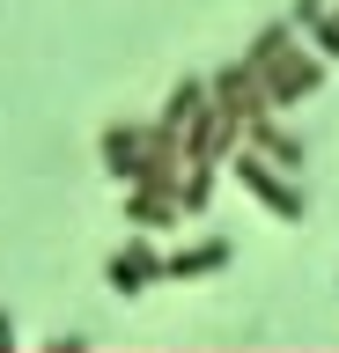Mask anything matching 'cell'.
<instances>
[{"instance_id":"12","label":"cell","mask_w":339,"mask_h":353,"mask_svg":"<svg viewBox=\"0 0 339 353\" xmlns=\"http://www.w3.org/2000/svg\"><path fill=\"white\" fill-rule=\"evenodd\" d=\"M45 353H89V339H52Z\"/></svg>"},{"instance_id":"10","label":"cell","mask_w":339,"mask_h":353,"mask_svg":"<svg viewBox=\"0 0 339 353\" xmlns=\"http://www.w3.org/2000/svg\"><path fill=\"white\" fill-rule=\"evenodd\" d=\"M126 221H140V228H177V206L170 199H148V192H126Z\"/></svg>"},{"instance_id":"4","label":"cell","mask_w":339,"mask_h":353,"mask_svg":"<svg viewBox=\"0 0 339 353\" xmlns=\"http://www.w3.org/2000/svg\"><path fill=\"white\" fill-rule=\"evenodd\" d=\"M206 96H214V110H229L236 125H251V118H273V103H266V88H258V74H251L244 59H229L214 81H206Z\"/></svg>"},{"instance_id":"7","label":"cell","mask_w":339,"mask_h":353,"mask_svg":"<svg viewBox=\"0 0 339 353\" xmlns=\"http://www.w3.org/2000/svg\"><path fill=\"white\" fill-rule=\"evenodd\" d=\"M244 132H251V154H258L266 170H280V176H295V170H302V140H295V132H280L273 118H251Z\"/></svg>"},{"instance_id":"9","label":"cell","mask_w":339,"mask_h":353,"mask_svg":"<svg viewBox=\"0 0 339 353\" xmlns=\"http://www.w3.org/2000/svg\"><path fill=\"white\" fill-rule=\"evenodd\" d=\"M206 110H214V96H206V81H177V88H170V103H162V118H155V125H162V132H177V140H184V132H192V125L206 118Z\"/></svg>"},{"instance_id":"11","label":"cell","mask_w":339,"mask_h":353,"mask_svg":"<svg viewBox=\"0 0 339 353\" xmlns=\"http://www.w3.org/2000/svg\"><path fill=\"white\" fill-rule=\"evenodd\" d=\"M0 353H15V316L0 309Z\"/></svg>"},{"instance_id":"8","label":"cell","mask_w":339,"mask_h":353,"mask_svg":"<svg viewBox=\"0 0 339 353\" xmlns=\"http://www.w3.org/2000/svg\"><path fill=\"white\" fill-rule=\"evenodd\" d=\"M229 258H236L229 236H206V243H192V250H177V258H162V280H206V272H222Z\"/></svg>"},{"instance_id":"2","label":"cell","mask_w":339,"mask_h":353,"mask_svg":"<svg viewBox=\"0 0 339 353\" xmlns=\"http://www.w3.org/2000/svg\"><path fill=\"white\" fill-rule=\"evenodd\" d=\"M244 66L258 74V88H266L273 110H280V103H302V96H317V88H325V59H310V52L295 44L288 22L258 30V37H251V52H244Z\"/></svg>"},{"instance_id":"6","label":"cell","mask_w":339,"mask_h":353,"mask_svg":"<svg viewBox=\"0 0 339 353\" xmlns=\"http://www.w3.org/2000/svg\"><path fill=\"white\" fill-rule=\"evenodd\" d=\"M104 280H111L118 287V294H148V287H155L162 280V258H155V243H126V250H118V258L111 265H104Z\"/></svg>"},{"instance_id":"1","label":"cell","mask_w":339,"mask_h":353,"mask_svg":"<svg viewBox=\"0 0 339 353\" xmlns=\"http://www.w3.org/2000/svg\"><path fill=\"white\" fill-rule=\"evenodd\" d=\"M104 170L126 184V192H148V199H170L177 206L184 192V140L162 125H111L104 132Z\"/></svg>"},{"instance_id":"13","label":"cell","mask_w":339,"mask_h":353,"mask_svg":"<svg viewBox=\"0 0 339 353\" xmlns=\"http://www.w3.org/2000/svg\"><path fill=\"white\" fill-rule=\"evenodd\" d=\"M332 22H339V8H332Z\"/></svg>"},{"instance_id":"3","label":"cell","mask_w":339,"mask_h":353,"mask_svg":"<svg viewBox=\"0 0 339 353\" xmlns=\"http://www.w3.org/2000/svg\"><path fill=\"white\" fill-rule=\"evenodd\" d=\"M236 176H244V192L258 199L273 221H310V192H302V184H288L280 170H266L258 154H244V162H236Z\"/></svg>"},{"instance_id":"5","label":"cell","mask_w":339,"mask_h":353,"mask_svg":"<svg viewBox=\"0 0 339 353\" xmlns=\"http://www.w3.org/2000/svg\"><path fill=\"white\" fill-rule=\"evenodd\" d=\"M236 140H244V125H236L229 110H206L200 125L184 132V162H192V170H214V162H222V154L236 148Z\"/></svg>"}]
</instances>
